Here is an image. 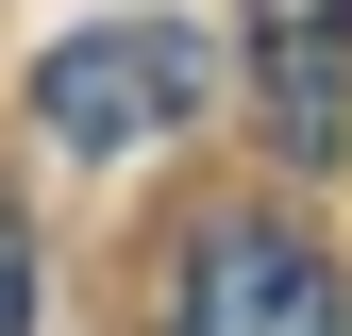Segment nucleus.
Masks as SVG:
<instances>
[{"mask_svg": "<svg viewBox=\"0 0 352 336\" xmlns=\"http://www.w3.org/2000/svg\"><path fill=\"white\" fill-rule=\"evenodd\" d=\"M201 84H218V51L185 17H84V34H51V67H34V135L84 151V168H118V151L185 135Z\"/></svg>", "mask_w": 352, "mask_h": 336, "instance_id": "nucleus-1", "label": "nucleus"}, {"mask_svg": "<svg viewBox=\"0 0 352 336\" xmlns=\"http://www.w3.org/2000/svg\"><path fill=\"white\" fill-rule=\"evenodd\" d=\"M0 336H34V219H0Z\"/></svg>", "mask_w": 352, "mask_h": 336, "instance_id": "nucleus-4", "label": "nucleus"}, {"mask_svg": "<svg viewBox=\"0 0 352 336\" xmlns=\"http://www.w3.org/2000/svg\"><path fill=\"white\" fill-rule=\"evenodd\" d=\"M168 336H352V286H336V252L302 235V219H218L185 252Z\"/></svg>", "mask_w": 352, "mask_h": 336, "instance_id": "nucleus-2", "label": "nucleus"}, {"mask_svg": "<svg viewBox=\"0 0 352 336\" xmlns=\"http://www.w3.org/2000/svg\"><path fill=\"white\" fill-rule=\"evenodd\" d=\"M252 101H269V151L285 168H336L352 151V0H252Z\"/></svg>", "mask_w": 352, "mask_h": 336, "instance_id": "nucleus-3", "label": "nucleus"}]
</instances>
